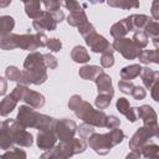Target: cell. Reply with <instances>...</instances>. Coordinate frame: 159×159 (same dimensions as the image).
<instances>
[{
	"mask_svg": "<svg viewBox=\"0 0 159 159\" xmlns=\"http://www.w3.org/2000/svg\"><path fill=\"white\" fill-rule=\"evenodd\" d=\"M26 153L20 149V148H16V147H12L11 150L9 152H5L2 154V158H10V159H26Z\"/></svg>",
	"mask_w": 159,
	"mask_h": 159,
	"instance_id": "cell-38",
	"label": "cell"
},
{
	"mask_svg": "<svg viewBox=\"0 0 159 159\" xmlns=\"http://www.w3.org/2000/svg\"><path fill=\"white\" fill-rule=\"evenodd\" d=\"M139 0H125V10L129 9H138L139 7Z\"/></svg>",
	"mask_w": 159,
	"mask_h": 159,
	"instance_id": "cell-51",
	"label": "cell"
},
{
	"mask_svg": "<svg viewBox=\"0 0 159 159\" xmlns=\"http://www.w3.org/2000/svg\"><path fill=\"white\" fill-rule=\"evenodd\" d=\"M112 101V96L107 94V93H98V96L94 99V104L98 109H106L107 107H109Z\"/></svg>",
	"mask_w": 159,
	"mask_h": 159,
	"instance_id": "cell-34",
	"label": "cell"
},
{
	"mask_svg": "<svg viewBox=\"0 0 159 159\" xmlns=\"http://www.w3.org/2000/svg\"><path fill=\"white\" fill-rule=\"evenodd\" d=\"M32 68H47L45 65L43 53L32 51L26 56L24 61V70H32Z\"/></svg>",
	"mask_w": 159,
	"mask_h": 159,
	"instance_id": "cell-18",
	"label": "cell"
},
{
	"mask_svg": "<svg viewBox=\"0 0 159 159\" xmlns=\"http://www.w3.org/2000/svg\"><path fill=\"white\" fill-rule=\"evenodd\" d=\"M116 107H117V111H118L120 114L125 116V118H127L129 122L134 123V122L138 119L137 108L132 107L130 103H129V101H128L125 97L118 98V99H117V103H116Z\"/></svg>",
	"mask_w": 159,
	"mask_h": 159,
	"instance_id": "cell-15",
	"label": "cell"
},
{
	"mask_svg": "<svg viewBox=\"0 0 159 159\" xmlns=\"http://www.w3.org/2000/svg\"><path fill=\"white\" fill-rule=\"evenodd\" d=\"M120 125V119L113 114L111 116H107V123H106V128L108 129H113V128H117Z\"/></svg>",
	"mask_w": 159,
	"mask_h": 159,
	"instance_id": "cell-46",
	"label": "cell"
},
{
	"mask_svg": "<svg viewBox=\"0 0 159 159\" xmlns=\"http://www.w3.org/2000/svg\"><path fill=\"white\" fill-rule=\"evenodd\" d=\"M103 72V70L99 66L96 65H84L80 68L78 75L81 78L87 80V81H94L101 73Z\"/></svg>",
	"mask_w": 159,
	"mask_h": 159,
	"instance_id": "cell-20",
	"label": "cell"
},
{
	"mask_svg": "<svg viewBox=\"0 0 159 159\" xmlns=\"http://www.w3.org/2000/svg\"><path fill=\"white\" fill-rule=\"evenodd\" d=\"M132 40H133L134 43H135L139 48H142V50L145 48L147 45H148V36L145 35V32H144L143 30L135 31L134 35H133V37H132Z\"/></svg>",
	"mask_w": 159,
	"mask_h": 159,
	"instance_id": "cell-35",
	"label": "cell"
},
{
	"mask_svg": "<svg viewBox=\"0 0 159 159\" xmlns=\"http://www.w3.org/2000/svg\"><path fill=\"white\" fill-rule=\"evenodd\" d=\"M22 2L25 6L26 15L32 20L37 19L41 15V12L43 11V10H41V1L40 0H22Z\"/></svg>",
	"mask_w": 159,
	"mask_h": 159,
	"instance_id": "cell-22",
	"label": "cell"
},
{
	"mask_svg": "<svg viewBox=\"0 0 159 159\" xmlns=\"http://www.w3.org/2000/svg\"><path fill=\"white\" fill-rule=\"evenodd\" d=\"M52 14H53V16H55V19H56V21H57V22H61V21L65 19V14H63V11H62V10L52 11Z\"/></svg>",
	"mask_w": 159,
	"mask_h": 159,
	"instance_id": "cell-52",
	"label": "cell"
},
{
	"mask_svg": "<svg viewBox=\"0 0 159 159\" xmlns=\"http://www.w3.org/2000/svg\"><path fill=\"white\" fill-rule=\"evenodd\" d=\"M94 83L97 86L98 93H107V94H111L112 97L114 96V88L112 86V78L104 71L94 80Z\"/></svg>",
	"mask_w": 159,
	"mask_h": 159,
	"instance_id": "cell-19",
	"label": "cell"
},
{
	"mask_svg": "<svg viewBox=\"0 0 159 159\" xmlns=\"http://www.w3.org/2000/svg\"><path fill=\"white\" fill-rule=\"evenodd\" d=\"M76 117L82 119L83 122L99 128H106L107 123V114L103 112V109H94L93 106L86 101H82V103L73 111Z\"/></svg>",
	"mask_w": 159,
	"mask_h": 159,
	"instance_id": "cell-5",
	"label": "cell"
},
{
	"mask_svg": "<svg viewBox=\"0 0 159 159\" xmlns=\"http://www.w3.org/2000/svg\"><path fill=\"white\" fill-rule=\"evenodd\" d=\"M0 80H1V91H0V93H1V96H4L5 92H6V80L4 77H1Z\"/></svg>",
	"mask_w": 159,
	"mask_h": 159,
	"instance_id": "cell-54",
	"label": "cell"
},
{
	"mask_svg": "<svg viewBox=\"0 0 159 159\" xmlns=\"http://www.w3.org/2000/svg\"><path fill=\"white\" fill-rule=\"evenodd\" d=\"M138 60L140 63L149 65V63H157L159 65V47H155L154 50H142Z\"/></svg>",
	"mask_w": 159,
	"mask_h": 159,
	"instance_id": "cell-23",
	"label": "cell"
},
{
	"mask_svg": "<svg viewBox=\"0 0 159 159\" xmlns=\"http://www.w3.org/2000/svg\"><path fill=\"white\" fill-rule=\"evenodd\" d=\"M143 31L145 32V35H147L148 37H152V39L158 37V36H159V22L150 20V21L145 25V27H144Z\"/></svg>",
	"mask_w": 159,
	"mask_h": 159,
	"instance_id": "cell-37",
	"label": "cell"
},
{
	"mask_svg": "<svg viewBox=\"0 0 159 159\" xmlns=\"http://www.w3.org/2000/svg\"><path fill=\"white\" fill-rule=\"evenodd\" d=\"M112 47L114 51L119 52L125 60H134L138 58L142 48H139L132 39L128 37H120V39H114Z\"/></svg>",
	"mask_w": 159,
	"mask_h": 159,
	"instance_id": "cell-7",
	"label": "cell"
},
{
	"mask_svg": "<svg viewBox=\"0 0 159 159\" xmlns=\"http://www.w3.org/2000/svg\"><path fill=\"white\" fill-rule=\"evenodd\" d=\"M61 1H62V4H63V0H61Z\"/></svg>",
	"mask_w": 159,
	"mask_h": 159,
	"instance_id": "cell-59",
	"label": "cell"
},
{
	"mask_svg": "<svg viewBox=\"0 0 159 159\" xmlns=\"http://www.w3.org/2000/svg\"><path fill=\"white\" fill-rule=\"evenodd\" d=\"M150 14L154 20H159V0H153L150 6Z\"/></svg>",
	"mask_w": 159,
	"mask_h": 159,
	"instance_id": "cell-48",
	"label": "cell"
},
{
	"mask_svg": "<svg viewBox=\"0 0 159 159\" xmlns=\"http://www.w3.org/2000/svg\"><path fill=\"white\" fill-rule=\"evenodd\" d=\"M133 87H134V84H133L132 81H127V80H122L120 78V81L118 82V88L124 94H130Z\"/></svg>",
	"mask_w": 159,
	"mask_h": 159,
	"instance_id": "cell-41",
	"label": "cell"
},
{
	"mask_svg": "<svg viewBox=\"0 0 159 159\" xmlns=\"http://www.w3.org/2000/svg\"><path fill=\"white\" fill-rule=\"evenodd\" d=\"M142 66L139 63H133V65H129V66H125L120 70L119 72V76L122 80H127V81H132L134 80L135 77L140 76V72H142Z\"/></svg>",
	"mask_w": 159,
	"mask_h": 159,
	"instance_id": "cell-24",
	"label": "cell"
},
{
	"mask_svg": "<svg viewBox=\"0 0 159 159\" xmlns=\"http://www.w3.org/2000/svg\"><path fill=\"white\" fill-rule=\"evenodd\" d=\"M16 120L22 124L26 128H35L39 130H46V129H53L56 118H52L47 114L39 113L35 111L31 106H20L16 116Z\"/></svg>",
	"mask_w": 159,
	"mask_h": 159,
	"instance_id": "cell-2",
	"label": "cell"
},
{
	"mask_svg": "<svg viewBox=\"0 0 159 159\" xmlns=\"http://www.w3.org/2000/svg\"><path fill=\"white\" fill-rule=\"evenodd\" d=\"M71 58L76 63H86V62H88L91 60L88 51L86 50V47H83L81 45H77V46H75L72 48V51H71Z\"/></svg>",
	"mask_w": 159,
	"mask_h": 159,
	"instance_id": "cell-26",
	"label": "cell"
},
{
	"mask_svg": "<svg viewBox=\"0 0 159 159\" xmlns=\"http://www.w3.org/2000/svg\"><path fill=\"white\" fill-rule=\"evenodd\" d=\"M87 148V140L82 138H70L67 140H60L53 148L46 150L41 158L42 159H67L72 155L83 153Z\"/></svg>",
	"mask_w": 159,
	"mask_h": 159,
	"instance_id": "cell-4",
	"label": "cell"
},
{
	"mask_svg": "<svg viewBox=\"0 0 159 159\" xmlns=\"http://www.w3.org/2000/svg\"><path fill=\"white\" fill-rule=\"evenodd\" d=\"M129 32V29H128V25L125 22L124 19L119 20L118 22L113 24L112 27H111V36L113 39H120V37H125V35Z\"/></svg>",
	"mask_w": 159,
	"mask_h": 159,
	"instance_id": "cell-28",
	"label": "cell"
},
{
	"mask_svg": "<svg viewBox=\"0 0 159 159\" xmlns=\"http://www.w3.org/2000/svg\"><path fill=\"white\" fill-rule=\"evenodd\" d=\"M58 138L53 129H46V130H39L36 135V144L42 150H48L53 148L57 143Z\"/></svg>",
	"mask_w": 159,
	"mask_h": 159,
	"instance_id": "cell-13",
	"label": "cell"
},
{
	"mask_svg": "<svg viewBox=\"0 0 159 159\" xmlns=\"http://www.w3.org/2000/svg\"><path fill=\"white\" fill-rule=\"evenodd\" d=\"M53 130L58 138V140H67L70 138H73L77 133V124L75 120L68 118H61L56 119Z\"/></svg>",
	"mask_w": 159,
	"mask_h": 159,
	"instance_id": "cell-9",
	"label": "cell"
},
{
	"mask_svg": "<svg viewBox=\"0 0 159 159\" xmlns=\"http://www.w3.org/2000/svg\"><path fill=\"white\" fill-rule=\"evenodd\" d=\"M124 138H125L124 132L122 129H119V127H117V128L111 129L108 133H103V134H99V133L94 132L87 139V144L97 154L106 155L111 152V149L113 147L122 143Z\"/></svg>",
	"mask_w": 159,
	"mask_h": 159,
	"instance_id": "cell-3",
	"label": "cell"
},
{
	"mask_svg": "<svg viewBox=\"0 0 159 159\" xmlns=\"http://www.w3.org/2000/svg\"><path fill=\"white\" fill-rule=\"evenodd\" d=\"M43 58H45V65H46L47 68H50V70L57 68L58 61H57V58L52 53H50V52L48 53H43Z\"/></svg>",
	"mask_w": 159,
	"mask_h": 159,
	"instance_id": "cell-44",
	"label": "cell"
},
{
	"mask_svg": "<svg viewBox=\"0 0 159 159\" xmlns=\"http://www.w3.org/2000/svg\"><path fill=\"white\" fill-rule=\"evenodd\" d=\"M27 128L20 124L15 119H5L0 128V148L2 150L11 149L14 145L19 147H31L34 143V137Z\"/></svg>",
	"mask_w": 159,
	"mask_h": 159,
	"instance_id": "cell-1",
	"label": "cell"
},
{
	"mask_svg": "<svg viewBox=\"0 0 159 159\" xmlns=\"http://www.w3.org/2000/svg\"><path fill=\"white\" fill-rule=\"evenodd\" d=\"M130 96L137 99V101H140V99H144L145 96H147V91H145V87H142V86H134L132 92H130Z\"/></svg>",
	"mask_w": 159,
	"mask_h": 159,
	"instance_id": "cell-42",
	"label": "cell"
},
{
	"mask_svg": "<svg viewBox=\"0 0 159 159\" xmlns=\"http://www.w3.org/2000/svg\"><path fill=\"white\" fill-rule=\"evenodd\" d=\"M129 31H138V30H144L145 25L150 21V17L144 14H133L129 15L128 17H124Z\"/></svg>",
	"mask_w": 159,
	"mask_h": 159,
	"instance_id": "cell-16",
	"label": "cell"
},
{
	"mask_svg": "<svg viewBox=\"0 0 159 159\" xmlns=\"http://www.w3.org/2000/svg\"><path fill=\"white\" fill-rule=\"evenodd\" d=\"M155 137L159 139V125L157 127V130H155Z\"/></svg>",
	"mask_w": 159,
	"mask_h": 159,
	"instance_id": "cell-58",
	"label": "cell"
},
{
	"mask_svg": "<svg viewBox=\"0 0 159 159\" xmlns=\"http://www.w3.org/2000/svg\"><path fill=\"white\" fill-rule=\"evenodd\" d=\"M17 102L19 101L11 93L9 96L4 97V99L0 103V116L1 117H6L7 114H10L15 109V107L17 106Z\"/></svg>",
	"mask_w": 159,
	"mask_h": 159,
	"instance_id": "cell-25",
	"label": "cell"
},
{
	"mask_svg": "<svg viewBox=\"0 0 159 159\" xmlns=\"http://www.w3.org/2000/svg\"><path fill=\"white\" fill-rule=\"evenodd\" d=\"M106 0H88V2L89 4H92V5H96V4H102V2H104Z\"/></svg>",
	"mask_w": 159,
	"mask_h": 159,
	"instance_id": "cell-57",
	"label": "cell"
},
{
	"mask_svg": "<svg viewBox=\"0 0 159 159\" xmlns=\"http://www.w3.org/2000/svg\"><path fill=\"white\" fill-rule=\"evenodd\" d=\"M94 132H96L94 130V127L91 125V124H88V123H86V122H83L80 127H77V133H78L80 138H82L84 140H87L89 138V135L93 134Z\"/></svg>",
	"mask_w": 159,
	"mask_h": 159,
	"instance_id": "cell-36",
	"label": "cell"
},
{
	"mask_svg": "<svg viewBox=\"0 0 159 159\" xmlns=\"http://www.w3.org/2000/svg\"><path fill=\"white\" fill-rule=\"evenodd\" d=\"M114 48L109 47L108 50H106L104 52L101 53V66L103 68H109L114 65V56H113Z\"/></svg>",
	"mask_w": 159,
	"mask_h": 159,
	"instance_id": "cell-32",
	"label": "cell"
},
{
	"mask_svg": "<svg viewBox=\"0 0 159 159\" xmlns=\"http://www.w3.org/2000/svg\"><path fill=\"white\" fill-rule=\"evenodd\" d=\"M22 101L26 104L34 107L35 109H40V108H42L45 106V97H43V94H41L40 92L29 89V88L25 89L24 96H22Z\"/></svg>",
	"mask_w": 159,
	"mask_h": 159,
	"instance_id": "cell-17",
	"label": "cell"
},
{
	"mask_svg": "<svg viewBox=\"0 0 159 159\" xmlns=\"http://www.w3.org/2000/svg\"><path fill=\"white\" fill-rule=\"evenodd\" d=\"M152 42H153L154 47H159V36H158V37H154V39L152 40Z\"/></svg>",
	"mask_w": 159,
	"mask_h": 159,
	"instance_id": "cell-56",
	"label": "cell"
},
{
	"mask_svg": "<svg viewBox=\"0 0 159 159\" xmlns=\"http://www.w3.org/2000/svg\"><path fill=\"white\" fill-rule=\"evenodd\" d=\"M63 6L70 10V12H73V11H80V10H83V5H81L77 0H63Z\"/></svg>",
	"mask_w": 159,
	"mask_h": 159,
	"instance_id": "cell-43",
	"label": "cell"
},
{
	"mask_svg": "<svg viewBox=\"0 0 159 159\" xmlns=\"http://www.w3.org/2000/svg\"><path fill=\"white\" fill-rule=\"evenodd\" d=\"M15 26V20L10 15H2L0 17V35L10 34Z\"/></svg>",
	"mask_w": 159,
	"mask_h": 159,
	"instance_id": "cell-31",
	"label": "cell"
},
{
	"mask_svg": "<svg viewBox=\"0 0 159 159\" xmlns=\"http://www.w3.org/2000/svg\"><path fill=\"white\" fill-rule=\"evenodd\" d=\"M5 77L14 82H20L22 77V71H20L16 66H9L5 70Z\"/></svg>",
	"mask_w": 159,
	"mask_h": 159,
	"instance_id": "cell-33",
	"label": "cell"
},
{
	"mask_svg": "<svg viewBox=\"0 0 159 159\" xmlns=\"http://www.w3.org/2000/svg\"><path fill=\"white\" fill-rule=\"evenodd\" d=\"M51 52H58L62 48V42L58 39H48L47 46H46Z\"/></svg>",
	"mask_w": 159,
	"mask_h": 159,
	"instance_id": "cell-45",
	"label": "cell"
},
{
	"mask_svg": "<svg viewBox=\"0 0 159 159\" xmlns=\"http://www.w3.org/2000/svg\"><path fill=\"white\" fill-rule=\"evenodd\" d=\"M140 153H142V157H144V158H155L157 159V158H159V145L149 140L140 148Z\"/></svg>",
	"mask_w": 159,
	"mask_h": 159,
	"instance_id": "cell-30",
	"label": "cell"
},
{
	"mask_svg": "<svg viewBox=\"0 0 159 159\" xmlns=\"http://www.w3.org/2000/svg\"><path fill=\"white\" fill-rule=\"evenodd\" d=\"M108 6L111 7H118V9H125V0H106Z\"/></svg>",
	"mask_w": 159,
	"mask_h": 159,
	"instance_id": "cell-49",
	"label": "cell"
},
{
	"mask_svg": "<svg viewBox=\"0 0 159 159\" xmlns=\"http://www.w3.org/2000/svg\"><path fill=\"white\" fill-rule=\"evenodd\" d=\"M47 68H32V70H24L22 77L19 83L21 84H42L47 80Z\"/></svg>",
	"mask_w": 159,
	"mask_h": 159,
	"instance_id": "cell-11",
	"label": "cell"
},
{
	"mask_svg": "<svg viewBox=\"0 0 159 159\" xmlns=\"http://www.w3.org/2000/svg\"><path fill=\"white\" fill-rule=\"evenodd\" d=\"M17 34H5V35H0V47L2 50H14L17 48Z\"/></svg>",
	"mask_w": 159,
	"mask_h": 159,
	"instance_id": "cell-27",
	"label": "cell"
},
{
	"mask_svg": "<svg viewBox=\"0 0 159 159\" xmlns=\"http://www.w3.org/2000/svg\"><path fill=\"white\" fill-rule=\"evenodd\" d=\"M84 41H86L87 46H89V48L93 52H96V53H102L106 50H108L109 47H112L111 43L108 42V40L104 36L97 34L96 31L92 32V34H89L88 36H86L84 37Z\"/></svg>",
	"mask_w": 159,
	"mask_h": 159,
	"instance_id": "cell-12",
	"label": "cell"
},
{
	"mask_svg": "<svg viewBox=\"0 0 159 159\" xmlns=\"http://www.w3.org/2000/svg\"><path fill=\"white\" fill-rule=\"evenodd\" d=\"M137 114L143 120L144 125H148V127H152V128L158 127V116H157V113H155V111L153 109L152 106L143 104V106L138 107L137 108Z\"/></svg>",
	"mask_w": 159,
	"mask_h": 159,
	"instance_id": "cell-14",
	"label": "cell"
},
{
	"mask_svg": "<svg viewBox=\"0 0 159 159\" xmlns=\"http://www.w3.org/2000/svg\"><path fill=\"white\" fill-rule=\"evenodd\" d=\"M82 97L80 96V94H72L71 96V98H70V101H68V108L71 109V111H75L81 103H82Z\"/></svg>",
	"mask_w": 159,
	"mask_h": 159,
	"instance_id": "cell-47",
	"label": "cell"
},
{
	"mask_svg": "<svg viewBox=\"0 0 159 159\" xmlns=\"http://www.w3.org/2000/svg\"><path fill=\"white\" fill-rule=\"evenodd\" d=\"M155 130H157V128H152V127H148L144 124L142 127H139L129 139V143H128L129 149L130 150H140V148L145 143H148L150 140V138L155 137Z\"/></svg>",
	"mask_w": 159,
	"mask_h": 159,
	"instance_id": "cell-8",
	"label": "cell"
},
{
	"mask_svg": "<svg viewBox=\"0 0 159 159\" xmlns=\"http://www.w3.org/2000/svg\"><path fill=\"white\" fill-rule=\"evenodd\" d=\"M142 157V153L140 150H130L129 154H127V159H132V158H140Z\"/></svg>",
	"mask_w": 159,
	"mask_h": 159,
	"instance_id": "cell-53",
	"label": "cell"
},
{
	"mask_svg": "<svg viewBox=\"0 0 159 159\" xmlns=\"http://www.w3.org/2000/svg\"><path fill=\"white\" fill-rule=\"evenodd\" d=\"M47 11H57L63 5L61 0H40Z\"/></svg>",
	"mask_w": 159,
	"mask_h": 159,
	"instance_id": "cell-39",
	"label": "cell"
},
{
	"mask_svg": "<svg viewBox=\"0 0 159 159\" xmlns=\"http://www.w3.org/2000/svg\"><path fill=\"white\" fill-rule=\"evenodd\" d=\"M140 78H142L144 87L150 89V87L155 82H159V71H153L149 67H143L140 72Z\"/></svg>",
	"mask_w": 159,
	"mask_h": 159,
	"instance_id": "cell-21",
	"label": "cell"
},
{
	"mask_svg": "<svg viewBox=\"0 0 159 159\" xmlns=\"http://www.w3.org/2000/svg\"><path fill=\"white\" fill-rule=\"evenodd\" d=\"M10 4H11V0H0V6L1 7H6Z\"/></svg>",
	"mask_w": 159,
	"mask_h": 159,
	"instance_id": "cell-55",
	"label": "cell"
},
{
	"mask_svg": "<svg viewBox=\"0 0 159 159\" xmlns=\"http://www.w3.org/2000/svg\"><path fill=\"white\" fill-rule=\"evenodd\" d=\"M150 96L152 98L159 103V82H155L152 87H150Z\"/></svg>",
	"mask_w": 159,
	"mask_h": 159,
	"instance_id": "cell-50",
	"label": "cell"
},
{
	"mask_svg": "<svg viewBox=\"0 0 159 159\" xmlns=\"http://www.w3.org/2000/svg\"><path fill=\"white\" fill-rule=\"evenodd\" d=\"M57 21L52 14V11H47L43 10L41 12V15L32 21V27L39 31V32H43V31H55L57 27Z\"/></svg>",
	"mask_w": 159,
	"mask_h": 159,
	"instance_id": "cell-10",
	"label": "cell"
},
{
	"mask_svg": "<svg viewBox=\"0 0 159 159\" xmlns=\"http://www.w3.org/2000/svg\"><path fill=\"white\" fill-rule=\"evenodd\" d=\"M77 29H78V32H80L83 37H86V36H88L89 34H92V32H94V31H96L94 26H93L89 21L83 22V24H82V25H80Z\"/></svg>",
	"mask_w": 159,
	"mask_h": 159,
	"instance_id": "cell-40",
	"label": "cell"
},
{
	"mask_svg": "<svg viewBox=\"0 0 159 159\" xmlns=\"http://www.w3.org/2000/svg\"><path fill=\"white\" fill-rule=\"evenodd\" d=\"M16 40H17V48L32 52V51H36L40 47L47 46L48 37L43 32L36 31L35 34L26 32V34H22V35H17Z\"/></svg>",
	"mask_w": 159,
	"mask_h": 159,
	"instance_id": "cell-6",
	"label": "cell"
},
{
	"mask_svg": "<svg viewBox=\"0 0 159 159\" xmlns=\"http://www.w3.org/2000/svg\"><path fill=\"white\" fill-rule=\"evenodd\" d=\"M67 24L70 26H75V27H78L80 25H82L83 22L88 21V17L84 12V10H80V11H73V12H70V15L67 16Z\"/></svg>",
	"mask_w": 159,
	"mask_h": 159,
	"instance_id": "cell-29",
	"label": "cell"
}]
</instances>
